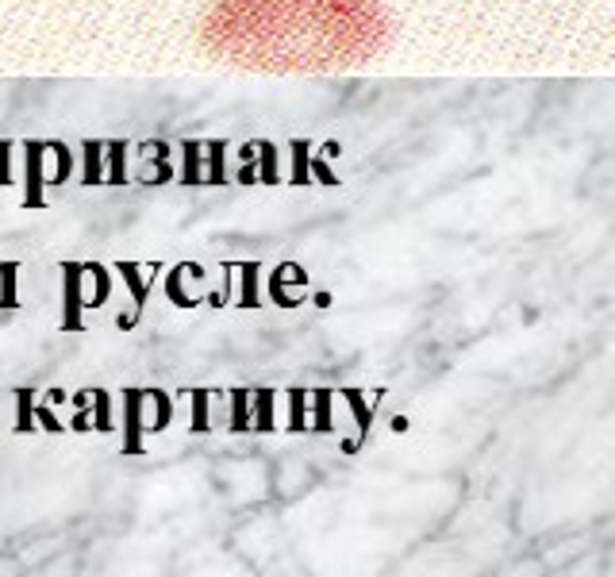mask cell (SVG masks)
<instances>
[{
	"instance_id": "obj_21",
	"label": "cell",
	"mask_w": 615,
	"mask_h": 577,
	"mask_svg": "<svg viewBox=\"0 0 615 577\" xmlns=\"http://www.w3.org/2000/svg\"><path fill=\"white\" fill-rule=\"evenodd\" d=\"M89 412H93V420H89L93 431H100V435L116 431V424H112V393L108 389H89Z\"/></svg>"
},
{
	"instance_id": "obj_10",
	"label": "cell",
	"mask_w": 615,
	"mask_h": 577,
	"mask_svg": "<svg viewBox=\"0 0 615 577\" xmlns=\"http://www.w3.org/2000/svg\"><path fill=\"white\" fill-rule=\"evenodd\" d=\"M177 397H185V401L193 404L189 435H212V431H216V427H212V401H216L212 389H181Z\"/></svg>"
},
{
	"instance_id": "obj_12",
	"label": "cell",
	"mask_w": 615,
	"mask_h": 577,
	"mask_svg": "<svg viewBox=\"0 0 615 577\" xmlns=\"http://www.w3.org/2000/svg\"><path fill=\"white\" fill-rule=\"evenodd\" d=\"M308 412H312V420H308V435H335V420H331V404H335V393L331 389H312L308 393Z\"/></svg>"
},
{
	"instance_id": "obj_7",
	"label": "cell",
	"mask_w": 615,
	"mask_h": 577,
	"mask_svg": "<svg viewBox=\"0 0 615 577\" xmlns=\"http://www.w3.org/2000/svg\"><path fill=\"white\" fill-rule=\"evenodd\" d=\"M81 289H85V308H104L112 297V270L104 262H81Z\"/></svg>"
},
{
	"instance_id": "obj_29",
	"label": "cell",
	"mask_w": 615,
	"mask_h": 577,
	"mask_svg": "<svg viewBox=\"0 0 615 577\" xmlns=\"http://www.w3.org/2000/svg\"><path fill=\"white\" fill-rule=\"evenodd\" d=\"M12 154H16V143L12 139H0V185L4 189L16 185V162H12Z\"/></svg>"
},
{
	"instance_id": "obj_27",
	"label": "cell",
	"mask_w": 615,
	"mask_h": 577,
	"mask_svg": "<svg viewBox=\"0 0 615 577\" xmlns=\"http://www.w3.org/2000/svg\"><path fill=\"white\" fill-rule=\"evenodd\" d=\"M239 185H258V147H254V139L239 147V174H235Z\"/></svg>"
},
{
	"instance_id": "obj_3",
	"label": "cell",
	"mask_w": 615,
	"mask_h": 577,
	"mask_svg": "<svg viewBox=\"0 0 615 577\" xmlns=\"http://www.w3.org/2000/svg\"><path fill=\"white\" fill-rule=\"evenodd\" d=\"M62 331H85V289H81V262H62Z\"/></svg>"
},
{
	"instance_id": "obj_11",
	"label": "cell",
	"mask_w": 615,
	"mask_h": 577,
	"mask_svg": "<svg viewBox=\"0 0 615 577\" xmlns=\"http://www.w3.org/2000/svg\"><path fill=\"white\" fill-rule=\"evenodd\" d=\"M150 416L143 420V435H162L173 424V397L166 389H147Z\"/></svg>"
},
{
	"instance_id": "obj_30",
	"label": "cell",
	"mask_w": 615,
	"mask_h": 577,
	"mask_svg": "<svg viewBox=\"0 0 615 577\" xmlns=\"http://www.w3.org/2000/svg\"><path fill=\"white\" fill-rule=\"evenodd\" d=\"M308 170H312V181H320V185H327V189H335V185H339V174L327 166V158H323V154H312V158H308Z\"/></svg>"
},
{
	"instance_id": "obj_4",
	"label": "cell",
	"mask_w": 615,
	"mask_h": 577,
	"mask_svg": "<svg viewBox=\"0 0 615 577\" xmlns=\"http://www.w3.org/2000/svg\"><path fill=\"white\" fill-rule=\"evenodd\" d=\"M116 274L123 277V285H127V293H131V301H135V316H143L147 312V301L150 293H154V277L162 274V262H150V266H143V262H135V258H127V262H116Z\"/></svg>"
},
{
	"instance_id": "obj_5",
	"label": "cell",
	"mask_w": 615,
	"mask_h": 577,
	"mask_svg": "<svg viewBox=\"0 0 615 577\" xmlns=\"http://www.w3.org/2000/svg\"><path fill=\"white\" fill-rule=\"evenodd\" d=\"M143 408H147V389H123V454H143Z\"/></svg>"
},
{
	"instance_id": "obj_19",
	"label": "cell",
	"mask_w": 615,
	"mask_h": 577,
	"mask_svg": "<svg viewBox=\"0 0 615 577\" xmlns=\"http://www.w3.org/2000/svg\"><path fill=\"white\" fill-rule=\"evenodd\" d=\"M254 147H258V185H266V189L281 185L285 177L277 170V143H270V139H254Z\"/></svg>"
},
{
	"instance_id": "obj_8",
	"label": "cell",
	"mask_w": 615,
	"mask_h": 577,
	"mask_svg": "<svg viewBox=\"0 0 615 577\" xmlns=\"http://www.w3.org/2000/svg\"><path fill=\"white\" fill-rule=\"evenodd\" d=\"M235 277H239V308H262V262L250 258V262H235Z\"/></svg>"
},
{
	"instance_id": "obj_16",
	"label": "cell",
	"mask_w": 615,
	"mask_h": 577,
	"mask_svg": "<svg viewBox=\"0 0 615 577\" xmlns=\"http://www.w3.org/2000/svg\"><path fill=\"white\" fill-rule=\"evenodd\" d=\"M104 185H127V139H104Z\"/></svg>"
},
{
	"instance_id": "obj_25",
	"label": "cell",
	"mask_w": 615,
	"mask_h": 577,
	"mask_svg": "<svg viewBox=\"0 0 615 577\" xmlns=\"http://www.w3.org/2000/svg\"><path fill=\"white\" fill-rule=\"evenodd\" d=\"M227 401H231V420H227V431H231V435H243V431H250V389H231V393H227Z\"/></svg>"
},
{
	"instance_id": "obj_26",
	"label": "cell",
	"mask_w": 615,
	"mask_h": 577,
	"mask_svg": "<svg viewBox=\"0 0 615 577\" xmlns=\"http://www.w3.org/2000/svg\"><path fill=\"white\" fill-rule=\"evenodd\" d=\"M47 151L54 154V177H50V185H66L70 177H74V154H70V147L66 143H58V139H47Z\"/></svg>"
},
{
	"instance_id": "obj_31",
	"label": "cell",
	"mask_w": 615,
	"mask_h": 577,
	"mask_svg": "<svg viewBox=\"0 0 615 577\" xmlns=\"http://www.w3.org/2000/svg\"><path fill=\"white\" fill-rule=\"evenodd\" d=\"M47 401H50V404H70V393H62V389H50Z\"/></svg>"
},
{
	"instance_id": "obj_28",
	"label": "cell",
	"mask_w": 615,
	"mask_h": 577,
	"mask_svg": "<svg viewBox=\"0 0 615 577\" xmlns=\"http://www.w3.org/2000/svg\"><path fill=\"white\" fill-rule=\"evenodd\" d=\"M35 424H39L43 435H66V431H70V427L54 416V404L50 401H35Z\"/></svg>"
},
{
	"instance_id": "obj_9",
	"label": "cell",
	"mask_w": 615,
	"mask_h": 577,
	"mask_svg": "<svg viewBox=\"0 0 615 577\" xmlns=\"http://www.w3.org/2000/svg\"><path fill=\"white\" fill-rule=\"evenodd\" d=\"M277 393L273 389H250V431L273 435L277 431Z\"/></svg>"
},
{
	"instance_id": "obj_14",
	"label": "cell",
	"mask_w": 615,
	"mask_h": 577,
	"mask_svg": "<svg viewBox=\"0 0 615 577\" xmlns=\"http://www.w3.org/2000/svg\"><path fill=\"white\" fill-rule=\"evenodd\" d=\"M204 158V143L200 139H185L181 143V170H177V181L181 185H189V189H197V185H204V174H200V162Z\"/></svg>"
},
{
	"instance_id": "obj_13",
	"label": "cell",
	"mask_w": 615,
	"mask_h": 577,
	"mask_svg": "<svg viewBox=\"0 0 615 577\" xmlns=\"http://www.w3.org/2000/svg\"><path fill=\"white\" fill-rule=\"evenodd\" d=\"M81 185L85 189L104 185V139H85L81 143Z\"/></svg>"
},
{
	"instance_id": "obj_23",
	"label": "cell",
	"mask_w": 615,
	"mask_h": 577,
	"mask_svg": "<svg viewBox=\"0 0 615 577\" xmlns=\"http://www.w3.org/2000/svg\"><path fill=\"white\" fill-rule=\"evenodd\" d=\"M289 154H293V174L285 177V185H293V189H304V185H312V170H308V139H289Z\"/></svg>"
},
{
	"instance_id": "obj_24",
	"label": "cell",
	"mask_w": 615,
	"mask_h": 577,
	"mask_svg": "<svg viewBox=\"0 0 615 577\" xmlns=\"http://www.w3.org/2000/svg\"><path fill=\"white\" fill-rule=\"evenodd\" d=\"M285 397H289V420H285V431H289V435H304V431H308V389L293 385Z\"/></svg>"
},
{
	"instance_id": "obj_15",
	"label": "cell",
	"mask_w": 615,
	"mask_h": 577,
	"mask_svg": "<svg viewBox=\"0 0 615 577\" xmlns=\"http://www.w3.org/2000/svg\"><path fill=\"white\" fill-rule=\"evenodd\" d=\"M12 401H16V424H12V435H39V424H35V389L16 385V389H12Z\"/></svg>"
},
{
	"instance_id": "obj_18",
	"label": "cell",
	"mask_w": 615,
	"mask_h": 577,
	"mask_svg": "<svg viewBox=\"0 0 615 577\" xmlns=\"http://www.w3.org/2000/svg\"><path fill=\"white\" fill-rule=\"evenodd\" d=\"M20 262L8 258L0 262V312H16L20 308Z\"/></svg>"
},
{
	"instance_id": "obj_6",
	"label": "cell",
	"mask_w": 615,
	"mask_h": 577,
	"mask_svg": "<svg viewBox=\"0 0 615 577\" xmlns=\"http://www.w3.org/2000/svg\"><path fill=\"white\" fill-rule=\"evenodd\" d=\"M289 285H308V274L293 266V262H281L270 277H266V297H270L277 308H300L304 304V293H289Z\"/></svg>"
},
{
	"instance_id": "obj_2",
	"label": "cell",
	"mask_w": 615,
	"mask_h": 577,
	"mask_svg": "<svg viewBox=\"0 0 615 577\" xmlns=\"http://www.w3.org/2000/svg\"><path fill=\"white\" fill-rule=\"evenodd\" d=\"M24 208H47V139H24Z\"/></svg>"
},
{
	"instance_id": "obj_20",
	"label": "cell",
	"mask_w": 615,
	"mask_h": 577,
	"mask_svg": "<svg viewBox=\"0 0 615 577\" xmlns=\"http://www.w3.org/2000/svg\"><path fill=\"white\" fill-rule=\"evenodd\" d=\"M339 397L350 404V416H354V424H358V443H366L369 427H373V408H369L366 393H362V389H339Z\"/></svg>"
},
{
	"instance_id": "obj_22",
	"label": "cell",
	"mask_w": 615,
	"mask_h": 577,
	"mask_svg": "<svg viewBox=\"0 0 615 577\" xmlns=\"http://www.w3.org/2000/svg\"><path fill=\"white\" fill-rule=\"evenodd\" d=\"M162 289H166V297H170L173 308H189V312H193V308L204 304L200 297H189V293H185V262H177L170 274H166V285H162Z\"/></svg>"
},
{
	"instance_id": "obj_1",
	"label": "cell",
	"mask_w": 615,
	"mask_h": 577,
	"mask_svg": "<svg viewBox=\"0 0 615 577\" xmlns=\"http://www.w3.org/2000/svg\"><path fill=\"white\" fill-rule=\"evenodd\" d=\"M200 35L258 74H331L381 51L389 20L373 0H220Z\"/></svg>"
},
{
	"instance_id": "obj_17",
	"label": "cell",
	"mask_w": 615,
	"mask_h": 577,
	"mask_svg": "<svg viewBox=\"0 0 615 577\" xmlns=\"http://www.w3.org/2000/svg\"><path fill=\"white\" fill-rule=\"evenodd\" d=\"M204 158H208L204 185H231V174H227V139H212V143H204Z\"/></svg>"
}]
</instances>
